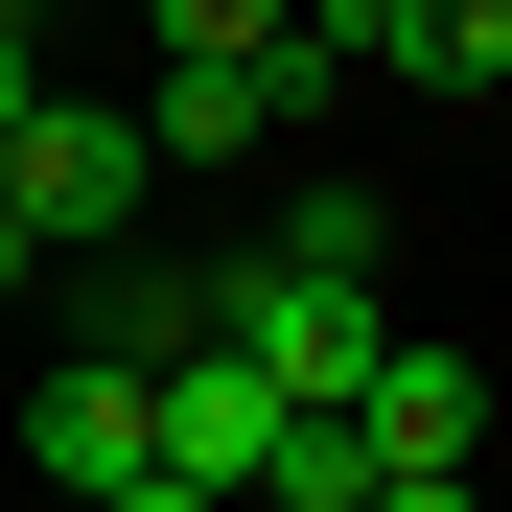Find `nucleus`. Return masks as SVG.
Returning a JSON list of instances; mask_svg holds the SVG:
<instances>
[{"label":"nucleus","instance_id":"nucleus-2","mask_svg":"<svg viewBox=\"0 0 512 512\" xmlns=\"http://www.w3.org/2000/svg\"><path fill=\"white\" fill-rule=\"evenodd\" d=\"M326 94H512V0H303Z\"/></svg>","mask_w":512,"mask_h":512},{"label":"nucleus","instance_id":"nucleus-5","mask_svg":"<svg viewBox=\"0 0 512 512\" xmlns=\"http://www.w3.org/2000/svg\"><path fill=\"white\" fill-rule=\"evenodd\" d=\"M280 443H303V396L256 373V350H187V373H163V466H187L210 512H233V489H280Z\"/></svg>","mask_w":512,"mask_h":512},{"label":"nucleus","instance_id":"nucleus-10","mask_svg":"<svg viewBox=\"0 0 512 512\" xmlns=\"http://www.w3.org/2000/svg\"><path fill=\"white\" fill-rule=\"evenodd\" d=\"M24 280H47V256H24V233H0V303H24Z\"/></svg>","mask_w":512,"mask_h":512},{"label":"nucleus","instance_id":"nucleus-6","mask_svg":"<svg viewBox=\"0 0 512 512\" xmlns=\"http://www.w3.org/2000/svg\"><path fill=\"white\" fill-rule=\"evenodd\" d=\"M24 466H47L70 512H117V489L163 466V396H140V373H70V350H47V373H24Z\"/></svg>","mask_w":512,"mask_h":512},{"label":"nucleus","instance_id":"nucleus-8","mask_svg":"<svg viewBox=\"0 0 512 512\" xmlns=\"http://www.w3.org/2000/svg\"><path fill=\"white\" fill-rule=\"evenodd\" d=\"M117 512H210V489H187V466H140V489H117Z\"/></svg>","mask_w":512,"mask_h":512},{"label":"nucleus","instance_id":"nucleus-9","mask_svg":"<svg viewBox=\"0 0 512 512\" xmlns=\"http://www.w3.org/2000/svg\"><path fill=\"white\" fill-rule=\"evenodd\" d=\"M373 512H489V489H373Z\"/></svg>","mask_w":512,"mask_h":512},{"label":"nucleus","instance_id":"nucleus-3","mask_svg":"<svg viewBox=\"0 0 512 512\" xmlns=\"http://www.w3.org/2000/svg\"><path fill=\"white\" fill-rule=\"evenodd\" d=\"M210 280H233V256H70V373H187L210 350Z\"/></svg>","mask_w":512,"mask_h":512},{"label":"nucleus","instance_id":"nucleus-7","mask_svg":"<svg viewBox=\"0 0 512 512\" xmlns=\"http://www.w3.org/2000/svg\"><path fill=\"white\" fill-rule=\"evenodd\" d=\"M47 117V47H24V0H0V140H24Z\"/></svg>","mask_w":512,"mask_h":512},{"label":"nucleus","instance_id":"nucleus-4","mask_svg":"<svg viewBox=\"0 0 512 512\" xmlns=\"http://www.w3.org/2000/svg\"><path fill=\"white\" fill-rule=\"evenodd\" d=\"M350 443H373V489H466V466H489V373L396 326V350H373V396H350Z\"/></svg>","mask_w":512,"mask_h":512},{"label":"nucleus","instance_id":"nucleus-1","mask_svg":"<svg viewBox=\"0 0 512 512\" xmlns=\"http://www.w3.org/2000/svg\"><path fill=\"white\" fill-rule=\"evenodd\" d=\"M140 187H163V163H140V94H47L24 140H0V233H24L47 280H70V256H140Z\"/></svg>","mask_w":512,"mask_h":512}]
</instances>
